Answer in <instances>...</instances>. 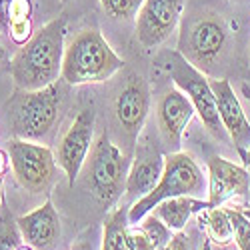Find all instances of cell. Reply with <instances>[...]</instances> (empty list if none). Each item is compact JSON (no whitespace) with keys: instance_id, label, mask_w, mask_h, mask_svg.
<instances>
[{"instance_id":"10","label":"cell","mask_w":250,"mask_h":250,"mask_svg":"<svg viewBox=\"0 0 250 250\" xmlns=\"http://www.w3.org/2000/svg\"><path fill=\"white\" fill-rule=\"evenodd\" d=\"M94 134V112L92 108L80 110L70 128L64 132L60 144H58V166L64 170L68 184L74 186L82 166L86 162V156L90 152Z\"/></svg>"},{"instance_id":"1","label":"cell","mask_w":250,"mask_h":250,"mask_svg":"<svg viewBox=\"0 0 250 250\" xmlns=\"http://www.w3.org/2000/svg\"><path fill=\"white\" fill-rule=\"evenodd\" d=\"M66 20L58 16L40 28L10 60V74L20 90H42L58 80L64 60Z\"/></svg>"},{"instance_id":"29","label":"cell","mask_w":250,"mask_h":250,"mask_svg":"<svg viewBox=\"0 0 250 250\" xmlns=\"http://www.w3.org/2000/svg\"><path fill=\"white\" fill-rule=\"evenodd\" d=\"M242 162H244V168H246V166H250V148H248V152L244 154V158H242Z\"/></svg>"},{"instance_id":"12","label":"cell","mask_w":250,"mask_h":250,"mask_svg":"<svg viewBox=\"0 0 250 250\" xmlns=\"http://www.w3.org/2000/svg\"><path fill=\"white\" fill-rule=\"evenodd\" d=\"M210 88L216 96L218 112H220V120L224 124V128H226L228 136L232 138L238 156L244 158V154L250 148V122L234 94V88L230 86V82L224 78L210 80Z\"/></svg>"},{"instance_id":"21","label":"cell","mask_w":250,"mask_h":250,"mask_svg":"<svg viewBox=\"0 0 250 250\" xmlns=\"http://www.w3.org/2000/svg\"><path fill=\"white\" fill-rule=\"evenodd\" d=\"M138 224H140L142 230L148 234V238H150V242L154 244V248H156V250H162L166 244H168V240L172 238L170 228L166 226L158 216H154L152 212H148V214L144 216Z\"/></svg>"},{"instance_id":"24","label":"cell","mask_w":250,"mask_h":250,"mask_svg":"<svg viewBox=\"0 0 250 250\" xmlns=\"http://www.w3.org/2000/svg\"><path fill=\"white\" fill-rule=\"evenodd\" d=\"M18 238H22L18 224L6 222V214L0 216V250H18Z\"/></svg>"},{"instance_id":"5","label":"cell","mask_w":250,"mask_h":250,"mask_svg":"<svg viewBox=\"0 0 250 250\" xmlns=\"http://www.w3.org/2000/svg\"><path fill=\"white\" fill-rule=\"evenodd\" d=\"M130 164L128 158L104 132L92 148L90 166H88V186L94 198L102 206H112L120 194L126 190Z\"/></svg>"},{"instance_id":"7","label":"cell","mask_w":250,"mask_h":250,"mask_svg":"<svg viewBox=\"0 0 250 250\" xmlns=\"http://www.w3.org/2000/svg\"><path fill=\"white\" fill-rule=\"evenodd\" d=\"M8 158L18 184L30 194H42L56 182V160L50 148L32 140L12 138L8 142Z\"/></svg>"},{"instance_id":"30","label":"cell","mask_w":250,"mask_h":250,"mask_svg":"<svg viewBox=\"0 0 250 250\" xmlns=\"http://www.w3.org/2000/svg\"><path fill=\"white\" fill-rule=\"evenodd\" d=\"M240 212H242V214H244V216H246V218L250 220V206H248V208H242V210H240Z\"/></svg>"},{"instance_id":"9","label":"cell","mask_w":250,"mask_h":250,"mask_svg":"<svg viewBox=\"0 0 250 250\" xmlns=\"http://www.w3.org/2000/svg\"><path fill=\"white\" fill-rule=\"evenodd\" d=\"M184 8V0H144L136 16V36L144 48H156L168 38Z\"/></svg>"},{"instance_id":"20","label":"cell","mask_w":250,"mask_h":250,"mask_svg":"<svg viewBox=\"0 0 250 250\" xmlns=\"http://www.w3.org/2000/svg\"><path fill=\"white\" fill-rule=\"evenodd\" d=\"M126 228H128V212L118 208L104 222L102 250H130L126 242Z\"/></svg>"},{"instance_id":"14","label":"cell","mask_w":250,"mask_h":250,"mask_svg":"<svg viewBox=\"0 0 250 250\" xmlns=\"http://www.w3.org/2000/svg\"><path fill=\"white\" fill-rule=\"evenodd\" d=\"M194 106L190 98L182 90H168L158 102L156 116H158V128L164 144L172 152L180 148V140L184 134V128L194 116Z\"/></svg>"},{"instance_id":"35","label":"cell","mask_w":250,"mask_h":250,"mask_svg":"<svg viewBox=\"0 0 250 250\" xmlns=\"http://www.w3.org/2000/svg\"><path fill=\"white\" fill-rule=\"evenodd\" d=\"M60 2H62V4H66V2H70V0H60Z\"/></svg>"},{"instance_id":"26","label":"cell","mask_w":250,"mask_h":250,"mask_svg":"<svg viewBox=\"0 0 250 250\" xmlns=\"http://www.w3.org/2000/svg\"><path fill=\"white\" fill-rule=\"evenodd\" d=\"M162 250H188V238L182 232H176Z\"/></svg>"},{"instance_id":"16","label":"cell","mask_w":250,"mask_h":250,"mask_svg":"<svg viewBox=\"0 0 250 250\" xmlns=\"http://www.w3.org/2000/svg\"><path fill=\"white\" fill-rule=\"evenodd\" d=\"M162 172H164V156L156 148H152L150 144L140 146L136 150V158L128 170L126 190L124 192H126V196L136 198V200L146 196L158 184Z\"/></svg>"},{"instance_id":"28","label":"cell","mask_w":250,"mask_h":250,"mask_svg":"<svg viewBox=\"0 0 250 250\" xmlns=\"http://www.w3.org/2000/svg\"><path fill=\"white\" fill-rule=\"evenodd\" d=\"M242 94H244L246 102L250 104V86H248V84H242Z\"/></svg>"},{"instance_id":"22","label":"cell","mask_w":250,"mask_h":250,"mask_svg":"<svg viewBox=\"0 0 250 250\" xmlns=\"http://www.w3.org/2000/svg\"><path fill=\"white\" fill-rule=\"evenodd\" d=\"M100 4L112 18L130 20L138 14L144 0H100Z\"/></svg>"},{"instance_id":"4","label":"cell","mask_w":250,"mask_h":250,"mask_svg":"<svg viewBox=\"0 0 250 250\" xmlns=\"http://www.w3.org/2000/svg\"><path fill=\"white\" fill-rule=\"evenodd\" d=\"M162 66H164L166 72L170 74V78L174 80L178 90H182L186 96L190 98L196 114L200 116V120L204 124V128L216 140H226L228 132H226L224 124L220 120L216 96L210 88V80H208L196 66H192L178 50L166 52Z\"/></svg>"},{"instance_id":"15","label":"cell","mask_w":250,"mask_h":250,"mask_svg":"<svg viewBox=\"0 0 250 250\" xmlns=\"http://www.w3.org/2000/svg\"><path fill=\"white\" fill-rule=\"evenodd\" d=\"M20 236L34 250H48L60 238V216L50 200L16 220Z\"/></svg>"},{"instance_id":"31","label":"cell","mask_w":250,"mask_h":250,"mask_svg":"<svg viewBox=\"0 0 250 250\" xmlns=\"http://www.w3.org/2000/svg\"><path fill=\"white\" fill-rule=\"evenodd\" d=\"M210 244H212L210 240H206V242H204V246H202V250H212V248H210Z\"/></svg>"},{"instance_id":"33","label":"cell","mask_w":250,"mask_h":250,"mask_svg":"<svg viewBox=\"0 0 250 250\" xmlns=\"http://www.w3.org/2000/svg\"><path fill=\"white\" fill-rule=\"evenodd\" d=\"M0 202H2V178H0Z\"/></svg>"},{"instance_id":"19","label":"cell","mask_w":250,"mask_h":250,"mask_svg":"<svg viewBox=\"0 0 250 250\" xmlns=\"http://www.w3.org/2000/svg\"><path fill=\"white\" fill-rule=\"evenodd\" d=\"M200 224H204L206 238L216 246H228L234 242V226L226 208H206L200 212Z\"/></svg>"},{"instance_id":"6","label":"cell","mask_w":250,"mask_h":250,"mask_svg":"<svg viewBox=\"0 0 250 250\" xmlns=\"http://www.w3.org/2000/svg\"><path fill=\"white\" fill-rule=\"evenodd\" d=\"M62 100V88L58 82L42 90H22L14 104L12 132L22 140L44 138L58 118V108Z\"/></svg>"},{"instance_id":"8","label":"cell","mask_w":250,"mask_h":250,"mask_svg":"<svg viewBox=\"0 0 250 250\" xmlns=\"http://www.w3.org/2000/svg\"><path fill=\"white\" fill-rule=\"evenodd\" d=\"M228 42V28L218 18H202L184 28L178 52L198 70H208L220 58Z\"/></svg>"},{"instance_id":"17","label":"cell","mask_w":250,"mask_h":250,"mask_svg":"<svg viewBox=\"0 0 250 250\" xmlns=\"http://www.w3.org/2000/svg\"><path fill=\"white\" fill-rule=\"evenodd\" d=\"M206 208H210L208 200H200L194 196H174L158 202L152 208V214L158 216L170 230L180 232L194 214H200Z\"/></svg>"},{"instance_id":"25","label":"cell","mask_w":250,"mask_h":250,"mask_svg":"<svg viewBox=\"0 0 250 250\" xmlns=\"http://www.w3.org/2000/svg\"><path fill=\"white\" fill-rule=\"evenodd\" d=\"M126 242H128L130 250H156L154 244L150 242L148 234L140 228V224H128V228H126Z\"/></svg>"},{"instance_id":"2","label":"cell","mask_w":250,"mask_h":250,"mask_svg":"<svg viewBox=\"0 0 250 250\" xmlns=\"http://www.w3.org/2000/svg\"><path fill=\"white\" fill-rule=\"evenodd\" d=\"M124 60L96 28L80 30L64 50L60 78L72 86L96 84L122 70Z\"/></svg>"},{"instance_id":"3","label":"cell","mask_w":250,"mask_h":250,"mask_svg":"<svg viewBox=\"0 0 250 250\" xmlns=\"http://www.w3.org/2000/svg\"><path fill=\"white\" fill-rule=\"evenodd\" d=\"M206 178L198 164L192 160V156L184 152H168L164 154V172L158 180V184L146 194L138 198L128 208V224H138L152 208L174 196H196L204 192Z\"/></svg>"},{"instance_id":"27","label":"cell","mask_w":250,"mask_h":250,"mask_svg":"<svg viewBox=\"0 0 250 250\" xmlns=\"http://www.w3.org/2000/svg\"><path fill=\"white\" fill-rule=\"evenodd\" d=\"M6 168H8V154L4 150H0V178L6 172Z\"/></svg>"},{"instance_id":"13","label":"cell","mask_w":250,"mask_h":250,"mask_svg":"<svg viewBox=\"0 0 250 250\" xmlns=\"http://www.w3.org/2000/svg\"><path fill=\"white\" fill-rule=\"evenodd\" d=\"M150 110V88L140 74L128 76L116 98V118L132 138L138 136Z\"/></svg>"},{"instance_id":"18","label":"cell","mask_w":250,"mask_h":250,"mask_svg":"<svg viewBox=\"0 0 250 250\" xmlns=\"http://www.w3.org/2000/svg\"><path fill=\"white\" fill-rule=\"evenodd\" d=\"M32 4L30 0H0V22L16 44H26L32 38Z\"/></svg>"},{"instance_id":"23","label":"cell","mask_w":250,"mask_h":250,"mask_svg":"<svg viewBox=\"0 0 250 250\" xmlns=\"http://www.w3.org/2000/svg\"><path fill=\"white\" fill-rule=\"evenodd\" d=\"M234 226V242L238 250H250V220L238 210V208H226Z\"/></svg>"},{"instance_id":"34","label":"cell","mask_w":250,"mask_h":250,"mask_svg":"<svg viewBox=\"0 0 250 250\" xmlns=\"http://www.w3.org/2000/svg\"><path fill=\"white\" fill-rule=\"evenodd\" d=\"M18 250H34V248H30V246H20Z\"/></svg>"},{"instance_id":"11","label":"cell","mask_w":250,"mask_h":250,"mask_svg":"<svg viewBox=\"0 0 250 250\" xmlns=\"http://www.w3.org/2000/svg\"><path fill=\"white\" fill-rule=\"evenodd\" d=\"M250 192V176L244 166H238L222 156L208 158V202L212 208L222 206L234 196Z\"/></svg>"},{"instance_id":"32","label":"cell","mask_w":250,"mask_h":250,"mask_svg":"<svg viewBox=\"0 0 250 250\" xmlns=\"http://www.w3.org/2000/svg\"><path fill=\"white\" fill-rule=\"evenodd\" d=\"M4 58V46H2V42H0V60Z\"/></svg>"}]
</instances>
